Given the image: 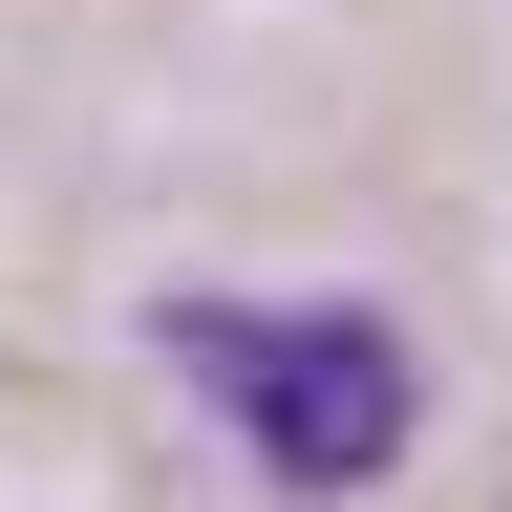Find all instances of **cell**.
<instances>
[{"mask_svg": "<svg viewBox=\"0 0 512 512\" xmlns=\"http://www.w3.org/2000/svg\"><path fill=\"white\" fill-rule=\"evenodd\" d=\"M192 363H214V406L278 448L299 491H363L384 448H406V406H427V384H406V342H384L363 299H299V320H192Z\"/></svg>", "mask_w": 512, "mask_h": 512, "instance_id": "cell-1", "label": "cell"}]
</instances>
